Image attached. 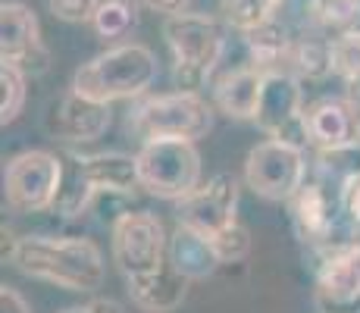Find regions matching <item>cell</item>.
I'll return each mask as SVG.
<instances>
[{"label":"cell","instance_id":"8","mask_svg":"<svg viewBox=\"0 0 360 313\" xmlns=\"http://www.w3.org/2000/svg\"><path fill=\"white\" fill-rule=\"evenodd\" d=\"M310 170L314 163L304 148L266 138L248 151L245 185L263 200H292L310 179Z\"/></svg>","mask_w":360,"mask_h":313},{"label":"cell","instance_id":"35","mask_svg":"<svg viewBox=\"0 0 360 313\" xmlns=\"http://www.w3.org/2000/svg\"><path fill=\"white\" fill-rule=\"evenodd\" d=\"M60 313H88V307H66V310H60Z\"/></svg>","mask_w":360,"mask_h":313},{"label":"cell","instance_id":"31","mask_svg":"<svg viewBox=\"0 0 360 313\" xmlns=\"http://www.w3.org/2000/svg\"><path fill=\"white\" fill-rule=\"evenodd\" d=\"M138 4L148 6L150 13H160L163 19L182 16V13H191V0H138Z\"/></svg>","mask_w":360,"mask_h":313},{"label":"cell","instance_id":"28","mask_svg":"<svg viewBox=\"0 0 360 313\" xmlns=\"http://www.w3.org/2000/svg\"><path fill=\"white\" fill-rule=\"evenodd\" d=\"M213 250H217L219 263H238L251 254V232H248L245 222H232L223 232H217L210 238Z\"/></svg>","mask_w":360,"mask_h":313},{"label":"cell","instance_id":"29","mask_svg":"<svg viewBox=\"0 0 360 313\" xmlns=\"http://www.w3.org/2000/svg\"><path fill=\"white\" fill-rule=\"evenodd\" d=\"M47 10L60 23L82 25V23H91L94 10H98V0H47Z\"/></svg>","mask_w":360,"mask_h":313},{"label":"cell","instance_id":"25","mask_svg":"<svg viewBox=\"0 0 360 313\" xmlns=\"http://www.w3.org/2000/svg\"><path fill=\"white\" fill-rule=\"evenodd\" d=\"M357 172H360V144H351V148H342V151H323V154H316L310 176L323 179V182H329L332 188L342 191V185L351 176H357Z\"/></svg>","mask_w":360,"mask_h":313},{"label":"cell","instance_id":"11","mask_svg":"<svg viewBox=\"0 0 360 313\" xmlns=\"http://www.w3.org/2000/svg\"><path fill=\"white\" fill-rule=\"evenodd\" d=\"M316 257V313H360V232Z\"/></svg>","mask_w":360,"mask_h":313},{"label":"cell","instance_id":"27","mask_svg":"<svg viewBox=\"0 0 360 313\" xmlns=\"http://www.w3.org/2000/svg\"><path fill=\"white\" fill-rule=\"evenodd\" d=\"M320 25L329 38L360 34V0H323Z\"/></svg>","mask_w":360,"mask_h":313},{"label":"cell","instance_id":"7","mask_svg":"<svg viewBox=\"0 0 360 313\" xmlns=\"http://www.w3.org/2000/svg\"><path fill=\"white\" fill-rule=\"evenodd\" d=\"M288 204H292V222H295L297 238L314 254H320V250H326L332 245H342V241L357 235V229L345 219L338 188H332L323 179L310 176Z\"/></svg>","mask_w":360,"mask_h":313},{"label":"cell","instance_id":"18","mask_svg":"<svg viewBox=\"0 0 360 313\" xmlns=\"http://www.w3.org/2000/svg\"><path fill=\"white\" fill-rule=\"evenodd\" d=\"M169 267L176 273H182L188 282H200V279H210L223 263H219L217 250H213L207 235H200L195 229L179 222L169 232Z\"/></svg>","mask_w":360,"mask_h":313},{"label":"cell","instance_id":"32","mask_svg":"<svg viewBox=\"0 0 360 313\" xmlns=\"http://www.w3.org/2000/svg\"><path fill=\"white\" fill-rule=\"evenodd\" d=\"M0 313H32V307L16 288L4 285V288H0Z\"/></svg>","mask_w":360,"mask_h":313},{"label":"cell","instance_id":"24","mask_svg":"<svg viewBox=\"0 0 360 313\" xmlns=\"http://www.w3.org/2000/svg\"><path fill=\"white\" fill-rule=\"evenodd\" d=\"M282 0H219V19L235 32H251L276 19Z\"/></svg>","mask_w":360,"mask_h":313},{"label":"cell","instance_id":"1","mask_svg":"<svg viewBox=\"0 0 360 313\" xmlns=\"http://www.w3.org/2000/svg\"><path fill=\"white\" fill-rule=\"evenodd\" d=\"M10 263L29 279L51 282L66 291L91 295L103 285L107 267L91 238L69 235H22L10 250Z\"/></svg>","mask_w":360,"mask_h":313},{"label":"cell","instance_id":"13","mask_svg":"<svg viewBox=\"0 0 360 313\" xmlns=\"http://www.w3.org/2000/svg\"><path fill=\"white\" fill-rule=\"evenodd\" d=\"M238 179L232 172H217L207 182H200L198 191H191L185 200H179L176 219L182 226L213 238L226 226L238 222Z\"/></svg>","mask_w":360,"mask_h":313},{"label":"cell","instance_id":"30","mask_svg":"<svg viewBox=\"0 0 360 313\" xmlns=\"http://www.w3.org/2000/svg\"><path fill=\"white\" fill-rule=\"evenodd\" d=\"M342 210H345V219L351 222V226L360 232V172L357 176H351L348 182L342 185Z\"/></svg>","mask_w":360,"mask_h":313},{"label":"cell","instance_id":"12","mask_svg":"<svg viewBox=\"0 0 360 313\" xmlns=\"http://www.w3.org/2000/svg\"><path fill=\"white\" fill-rule=\"evenodd\" d=\"M0 63H10L25 75H44L51 69V51L41 38L38 16L19 0L0 4Z\"/></svg>","mask_w":360,"mask_h":313},{"label":"cell","instance_id":"5","mask_svg":"<svg viewBox=\"0 0 360 313\" xmlns=\"http://www.w3.org/2000/svg\"><path fill=\"white\" fill-rule=\"evenodd\" d=\"M200 154L195 141H144L138 151V179L148 194L160 200H185L200 188Z\"/></svg>","mask_w":360,"mask_h":313},{"label":"cell","instance_id":"20","mask_svg":"<svg viewBox=\"0 0 360 313\" xmlns=\"http://www.w3.org/2000/svg\"><path fill=\"white\" fill-rule=\"evenodd\" d=\"M248 51V63L257 66L260 72H288V57H292V44L295 34L279 23V19H269V23L257 25V29L241 34Z\"/></svg>","mask_w":360,"mask_h":313},{"label":"cell","instance_id":"26","mask_svg":"<svg viewBox=\"0 0 360 313\" xmlns=\"http://www.w3.org/2000/svg\"><path fill=\"white\" fill-rule=\"evenodd\" d=\"M25 79H29V75L19 72L16 66L0 63V122L4 125H13L19 120V113H22L25 94H29Z\"/></svg>","mask_w":360,"mask_h":313},{"label":"cell","instance_id":"6","mask_svg":"<svg viewBox=\"0 0 360 313\" xmlns=\"http://www.w3.org/2000/svg\"><path fill=\"white\" fill-rule=\"evenodd\" d=\"M110 250L122 279L163 269L169 263V235H166L163 219L148 210L120 213L110 229Z\"/></svg>","mask_w":360,"mask_h":313},{"label":"cell","instance_id":"4","mask_svg":"<svg viewBox=\"0 0 360 313\" xmlns=\"http://www.w3.org/2000/svg\"><path fill=\"white\" fill-rule=\"evenodd\" d=\"M213 107L204 94L195 91H166V94H144L129 110V129L135 138L144 141H198L213 129Z\"/></svg>","mask_w":360,"mask_h":313},{"label":"cell","instance_id":"10","mask_svg":"<svg viewBox=\"0 0 360 313\" xmlns=\"http://www.w3.org/2000/svg\"><path fill=\"white\" fill-rule=\"evenodd\" d=\"M304 82L292 72H266L263 75V91L257 103V129L273 141H285L295 148H310L307 141V103H304Z\"/></svg>","mask_w":360,"mask_h":313},{"label":"cell","instance_id":"21","mask_svg":"<svg viewBox=\"0 0 360 313\" xmlns=\"http://www.w3.org/2000/svg\"><path fill=\"white\" fill-rule=\"evenodd\" d=\"M60 160H63V182H60L57 200H53V210L63 219H75L91 207V200L98 198L91 179L85 172V163H82V154L75 151H60Z\"/></svg>","mask_w":360,"mask_h":313},{"label":"cell","instance_id":"16","mask_svg":"<svg viewBox=\"0 0 360 313\" xmlns=\"http://www.w3.org/2000/svg\"><path fill=\"white\" fill-rule=\"evenodd\" d=\"M263 75L257 66L245 63V66H235L229 72H223L217 82H213V107L217 113L229 116V120L238 122H254L257 116V103H260V91H263Z\"/></svg>","mask_w":360,"mask_h":313},{"label":"cell","instance_id":"14","mask_svg":"<svg viewBox=\"0 0 360 313\" xmlns=\"http://www.w3.org/2000/svg\"><path fill=\"white\" fill-rule=\"evenodd\" d=\"M110 122H113L110 103H98L69 88L57 103H51L44 116V132L63 144H91L107 135Z\"/></svg>","mask_w":360,"mask_h":313},{"label":"cell","instance_id":"34","mask_svg":"<svg viewBox=\"0 0 360 313\" xmlns=\"http://www.w3.org/2000/svg\"><path fill=\"white\" fill-rule=\"evenodd\" d=\"M342 97L360 113V75H354V79H345V94Z\"/></svg>","mask_w":360,"mask_h":313},{"label":"cell","instance_id":"17","mask_svg":"<svg viewBox=\"0 0 360 313\" xmlns=\"http://www.w3.org/2000/svg\"><path fill=\"white\" fill-rule=\"evenodd\" d=\"M188 279L182 273L166 263L163 269L148 276H135V279H126V291L131 298V304L148 313H169L176 307H182L185 298H188Z\"/></svg>","mask_w":360,"mask_h":313},{"label":"cell","instance_id":"33","mask_svg":"<svg viewBox=\"0 0 360 313\" xmlns=\"http://www.w3.org/2000/svg\"><path fill=\"white\" fill-rule=\"evenodd\" d=\"M88 313H126L122 310L120 301H113V298H94V301L85 304Z\"/></svg>","mask_w":360,"mask_h":313},{"label":"cell","instance_id":"2","mask_svg":"<svg viewBox=\"0 0 360 313\" xmlns=\"http://www.w3.org/2000/svg\"><path fill=\"white\" fill-rule=\"evenodd\" d=\"M157 79V57L148 44L122 41L98 57L82 63L72 75V91L91 97L98 103L116 101H138L148 94V88Z\"/></svg>","mask_w":360,"mask_h":313},{"label":"cell","instance_id":"3","mask_svg":"<svg viewBox=\"0 0 360 313\" xmlns=\"http://www.w3.org/2000/svg\"><path fill=\"white\" fill-rule=\"evenodd\" d=\"M163 38L172 60L176 91H195L213 79L226 53V32L217 16L207 13H182L163 19Z\"/></svg>","mask_w":360,"mask_h":313},{"label":"cell","instance_id":"22","mask_svg":"<svg viewBox=\"0 0 360 313\" xmlns=\"http://www.w3.org/2000/svg\"><path fill=\"white\" fill-rule=\"evenodd\" d=\"M288 72L301 82H320L335 72L332 60V38L326 32H304L295 34L292 57H288Z\"/></svg>","mask_w":360,"mask_h":313},{"label":"cell","instance_id":"9","mask_svg":"<svg viewBox=\"0 0 360 313\" xmlns=\"http://www.w3.org/2000/svg\"><path fill=\"white\" fill-rule=\"evenodd\" d=\"M60 182H63V160L53 151H22L4 170V198L16 213H44L53 210Z\"/></svg>","mask_w":360,"mask_h":313},{"label":"cell","instance_id":"15","mask_svg":"<svg viewBox=\"0 0 360 313\" xmlns=\"http://www.w3.org/2000/svg\"><path fill=\"white\" fill-rule=\"evenodd\" d=\"M304 122H307V141L316 154L360 144V113L345 97H320L307 103Z\"/></svg>","mask_w":360,"mask_h":313},{"label":"cell","instance_id":"19","mask_svg":"<svg viewBox=\"0 0 360 313\" xmlns=\"http://www.w3.org/2000/svg\"><path fill=\"white\" fill-rule=\"evenodd\" d=\"M85 172L98 194H131L141 188L138 179V154L126 151H101V154H82Z\"/></svg>","mask_w":360,"mask_h":313},{"label":"cell","instance_id":"23","mask_svg":"<svg viewBox=\"0 0 360 313\" xmlns=\"http://www.w3.org/2000/svg\"><path fill=\"white\" fill-rule=\"evenodd\" d=\"M101 41H120L138 25V4L135 0H98L91 23Z\"/></svg>","mask_w":360,"mask_h":313}]
</instances>
